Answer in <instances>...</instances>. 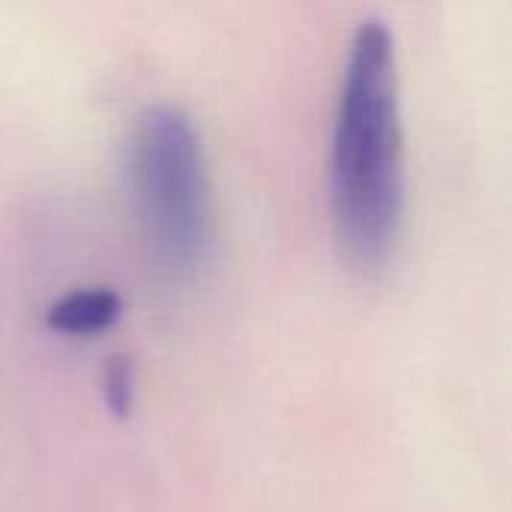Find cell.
Segmentation results:
<instances>
[{"instance_id":"obj_1","label":"cell","mask_w":512,"mask_h":512,"mask_svg":"<svg viewBox=\"0 0 512 512\" xmlns=\"http://www.w3.org/2000/svg\"><path fill=\"white\" fill-rule=\"evenodd\" d=\"M330 207L351 261L375 267L390 255L405 213V135L396 39L378 15L363 18L348 45L333 117Z\"/></svg>"},{"instance_id":"obj_2","label":"cell","mask_w":512,"mask_h":512,"mask_svg":"<svg viewBox=\"0 0 512 512\" xmlns=\"http://www.w3.org/2000/svg\"><path fill=\"white\" fill-rule=\"evenodd\" d=\"M129 186L156 261L189 273L210 240V186L201 135L171 102L144 108L129 132Z\"/></svg>"},{"instance_id":"obj_3","label":"cell","mask_w":512,"mask_h":512,"mask_svg":"<svg viewBox=\"0 0 512 512\" xmlns=\"http://www.w3.org/2000/svg\"><path fill=\"white\" fill-rule=\"evenodd\" d=\"M123 312V300L114 288H75L57 297L45 309V321L51 330L66 336H93L117 324Z\"/></svg>"},{"instance_id":"obj_4","label":"cell","mask_w":512,"mask_h":512,"mask_svg":"<svg viewBox=\"0 0 512 512\" xmlns=\"http://www.w3.org/2000/svg\"><path fill=\"white\" fill-rule=\"evenodd\" d=\"M102 396L117 417H129L135 405V366L129 357L114 354L102 366Z\"/></svg>"}]
</instances>
